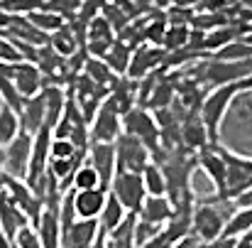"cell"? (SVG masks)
<instances>
[{
    "label": "cell",
    "mask_w": 252,
    "mask_h": 248,
    "mask_svg": "<svg viewBox=\"0 0 252 248\" xmlns=\"http://www.w3.org/2000/svg\"><path fill=\"white\" fill-rule=\"evenodd\" d=\"M245 91V83H225V86H218V88H211V93L203 96L201 101V108H198V118L208 133V143L211 145H218L220 143V123L230 108V103L235 101L238 93Z\"/></svg>",
    "instance_id": "cell-1"
},
{
    "label": "cell",
    "mask_w": 252,
    "mask_h": 248,
    "mask_svg": "<svg viewBox=\"0 0 252 248\" xmlns=\"http://www.w3.org/2000/svg\"><path fill=\"white\" fill-rule=\"evenodd\" d=\"M225 202H203L198 207H193V216H191V231L196 239H201L203 244H213L223 236L225 221H228V211H225Z\"/></svg>",
    "instance_id": "cell-2"
},
{
    "label": "cell",
    "mask_w": 252,
    "mask_h": 248,
    "mask_svg": "<svg viewBox=\"0 0 252 248\" xmlns=\"http://www.w3.org/2000/svg\"><path fill=\"white\" fill-rule=\"evenodd\" d=\"M252 77V59L245 62H220V59H208L196 69V82L203 86H225V83H238Z\"/></svg>",
    "instance_id": "cell-3"
},
{
    "label": "cell",
    "mask_w": 252,
    "mask_h": 248,
    "mask_svg": "<svg viewBox=\"0 0 252 248\" xmlns=\"http://www.w3.org/2000/svg\"><path fill=\"white\" fill-rule=\"evenodd\" d=\"M123 133H130L137 140H142L147 145L150 155H155L162 148V128H159L157 118L140 106H135L132 111H127L123 116Z\"/></svg>",
    "instance_id": "cell-4"
},
{
    "label": "cell",
    "mask_w": 252,
    "mask_h": 248,
    "mask_svg": "<svg viewBox=\"0 0 252 248\" xmlns=\"http://www.w3.org/2000/svg\"><path fill=\"white\" fill-rule=\"evenodd\" d=\"M123 207L127 214H137L142 202L147 199V192H145V184H142V177L137 172H123L118 169L113 182H110V189H108Z\"/></svg>",
    "instance_id": "cell-5"
},
{
    "label": "cell",
    "mask_w": 252,
    "mask_h": 248,
    "mask_svg": "<svg viewBox=\"0 0 252 248\" xmlns=\"http://www.w3.org/2000/svg\"><path fill=\"white\" fill-rule=\"evenodd\" d=\"M120 133H123V116L115 108V103L105 96V101L100 103V108L95 111L88 125L91 143H115Z\"/></svg>",
    "instance_id": "cell-6"
},
{
    "label": "cell",
    "mask_w": 252,
    "mask_h": 248,
    "mask_svg": "<svg viewBox=\"0 0 252 248\" xmlns=\"http://www.w3.org/2000/svg\"><path fill=\"white\" fill-rule=\"evenodd\" d=\"M113 145H115L118 169H123V172H137L140 174L145 169V165L152 160L147 145L142 140H137L135 135H130V133H120Z\"/></svg>",
    "instance_id": "cell-7"
},
{
    "label": "cell",
    "mask_w": 252,
    "mask_h": 248,
    "mask_svg": "<svg viewBox=\"0 0 252 248\" xmlns=\"http://www.w3.org/2000/svg\"><path fill=\"white\" fill-rule=\"evenodd\" d=\"M196 167H201L206 172V177L213 182L216 199H220L223 192H225V179H228V165H225V158L220 153V143L201 148L196 153Z\"/></svg>",
    "instance_id": "cell-8"
},
{
    "label": "cell",
    "mask_w": 252,
    "mask_h": 248,
    "mask_svg": "<svg viewBox=\"0 0 252 248\" xmlns=\"http://www.w3.org/2000/svg\"><path fill=\"white\" fill-rule=\"evenodd\" d=\"M0 69L10 77L15 88L20 91L22 98H32L44 88V77L32 62H15V64H0Z\"/></svg>",
    "instance_id": "cell-9"
},
{
    "label": "cell",
    "mask_w": 252,
    "mask_h": 248,
    "mask_svg": "<svg viewBox=\"0 0 252 248\" xmlns=\"http://www.w3.org/2000/svg\"><path fill=\"white\" fill-rule=\"evenodd\" d=\"M30 160H32V135L30 133H17V138L5 145V169L2 174L15 177V179H25L27 169H30Z\"/></svg>",
    "instance_id": "cell-10"
},
{
    "label": "cell",
    "mask_w": 252,
    "mask_h": 248,
    "mask_svg": "<svg viewBox=\"0 0 252 248\" xmlns=\"http://www.w3.org/2000/svg\"><path fill=\"white\" fill-rule=\"evenodd\" d=\"M86 160L91 163V167L98 172L100 179V189H110V182L118 172V160H115V145L113 143H91Z\"/></svg>",
    "instance_id": "cell-11"
},
{
    "label": "cell",
    "mask_w": 252,
    "mask_h": 248,
    "mask_svg": "<svg viewBox=\"0 0 252 248\" xmlns=\"http://www.w3.org/2000/svg\"><path fill=\"white\" fill-rule=\"evenodd\" d=\"M98 234V219H76L62 231V248H91Z\"/></svg>",
    "instance_id": "cell-12"
},
{
    "label": "cell",
    "mask_w": 252,
    "mask_h": 248,
    "mask_svg": "<svg viewBox=\"0 0 252 248\" xmlns=\"http://www.w3.org/2000/svg\"><path fill=\"white\" fill-rule=\"evenodd\" d=\"M25 226H30V219H27L25 211L7 197V192L0 189V231H2L10 241H15V236H17Z\"/></svg>",
    "instance_id": "cell-13"
},
{
    "label": "cell",
    "mask_w": 252,
    "mask_h": 248,
    "mask_svg": "<svg viewBox=\"0 0 252 248\" xmlns=\"http://www.w3.org/2000/svg\"><path fill=\"white\" fill-rule=\"evenodd\" d=\"M108 192L100 187L93 189H74V211L76 219H98L105 207Z\"/></svg>",
    "instance_id": "cell-14"
},
{
    "label": "cell",
    "mask_w": 252,
    "mask_h": 248,
    "mask_svg": "<svg viewBox=\"0 0 252 248\" xmlns=\"http://www.w3.org/2000/svg\"><path fill=\"white\" fill-rule=\"evenodd\" d=\"M164 62V52L159 47H142V49H132V57H130V67H127V79H145L150 74V69L155 72L159 64Z\"/></svg>",
    "instance_id": "cell-15"
},
{
    "label": "cell",
    "mask_w": 252,
    "mask_h": 248,
    "mask_svg": "<svg viewBox=\"0 0 252 248\" xmlns=\"http://www.w3.org/2000/svg\"><path fill=\"white\" fill-rule=\"evenodd\" d=\"M17 118H20V130L30 133V135H34L47 123V103H44L42 91L37 96H32V98H25L22 111L17 113Z\"/></svg>",
    "instance_id": "cell-16"
},
{
    "label": "cell",
    "mask_w": 252,
    "mask_h": 248,
    "mask_svg": "<svg viewBox=\"0 0 252 248\" xmlns=\"http://www.w3.org/2000/svg\"><path fill=\"white\" fill-rule=\"evenodd\" d=\"M115 42V35H113V25L103 17V15H95L91 17L88 22V52L98 59H103V54L108 52V47Z\"/></svg>",
    "instance_id": "cell-17"
},
{
    "label": "cell",
    "mask_w": 252,
    "mask_h": 248,
    "mask_svg": "<svg viewBox=\"0 0 252 248\" xmlns=\"http://www.w3.org/2000/svg\"><path fill=\"white\" fill-rule=\"evenodd\" d=\"M44 248H62V224H59V207H44L37 226H32Z\"/></svg>",
    "instance_id": "cell-18"
},
{
    "label": "cell",
    "mask_w": 252,
    "mask_h": 248,
    "mask_svg": "<svg viewBox=\"0 0 252 248\" xmlns=\"http://www.w3.org/2000/svg\"><path fill=\"white\" fill-rule=\"evenodd\" d=\"M174 214V207L169 202V197H147L137 211V219L152 226H167V221Z\"/></svg>",
    "instance_id": "cell-19"
},
{
    "label": "cell",
    "mask_w": 252,
    "mask_h": 248,
    "mask_svg": "<svg viewBox=\"0 0 252 248\" xmlns=\"http://www.w3.org/2000/svg\"><path fill=\"white\" fill-rule=\"evenodd\" d=\"M135 226L137 214H127L118 229L105 234V248H135Z\"/></svg>",
    "instance_id": "cell-20"
},
{
    "label": "cell",
    "mask_w": 252,
    "mask_h": 248,
    "mask_svg": "<svg viewBox=\"0 0 252 248\" xmlns=\"http://www.w3.org/2000/svg\"><path fill=\"white\" fill-rule=\"evenodd\" d=\"M130 57H132V49L115 37V42H113V44L108 47V52L103 54V62L110 67V72H113L115 77H125V74H127V67H130Z\"/></svg>",
    "instance_id": "cell-21"
},
{
    "label": "cell",
    "mask_w": 252,
    "mask_h": 248,
    "mask_svg": "<svg viewBox=\"0 0 252 248\" xmlns=\"http://www.w3.org/2000/svg\"><path fill=\"white\" fill-rule=\"evenodd\" d=\"M127 216V211H125V207L108 192V199H105V207H103V211H100V216H98V229H100V234H110L113 229H118L120 226V221Z\"/></svg>",
    "instance_id": "cell-22"
},
{
    "label": "cell",
    "mask_w": 252,
    "mask_h": 248,
    "mask_svg": "<svg viewBox=\"0 0 252 248\" xmlns=\"http://www.w3.org/2000/svg\"><path fill=\"white\" fill-rule=\"evenodd\" d=\"M140 177H142L147 197H167V177H164L162 167L157 165L155 160H150L145 165V169L140 172Z\"/></svg>",
    "instance_id": "cell-23"
},
{
    "label": "cell",
    "mask_w": 252,
    "mask_h": 248,
    "mask_svg": "<svg viewBox=\"0 0 252 248\" xmlns=\"http://www.w3.org/2000/svg\"><path fill=\"white\" fill-rule=\"evenodd\" d=\"M27 22H30L32 27H37L42 35H54L57 30H62V27L66 25V17H62V15H57V12H52V10L39 7V10H34V12L27 15Z\"/></svg>",
    "instance_id": "cell-24"
},
{
    "label": "cell",
    "mask_w": 252,
    "mask_h": 248,
    "mask_svg": "<svg viewBox=\"0 0 252 248\" xmlns=\"http://www.w3.org/2000/svg\"><path fill=\"white\" fill-rule=\"evenodd\" d=\"M250 231H252V209H235L228 216V221H225L223 236L225 239H240V236H245Z\"/></svg>",
    "instance_id": "cell-25"
},
{
    "label": "cell",
    "mask_w": 252,
    "mask_h": 248,
    "mask_svg": "<svg viewBox=\"0 0 252 248\" xmlns=\"http://www.w3.org/2000/svg\"><path fill=\"white\" fill-rule=\"evenodd\" d=\"M84 74L95 83L98 88H110V86L115 83V79H118V77L110 72V67H108L103 59H98V57H91V59L86 62Z\"/></svg>",
    "instance_id": "cell-26"
},
{
    "label": "cell",
    "mask_w": 252,
    "mask_h": 248,
    "mask_svg": "<svg viewBox=\"0 0 252 248\" xmlns=\"http://www.w3.org/2000/svg\"><path fill=\"white\" fill-rule=\"evenodd\" d=\"M181 138H184V143H186L189 148H196V153H198L201 148L211 145V143H208V133H206V128H203V123H201L198 113H196V116H191V118L184 123Z\"/></svg>",
    "instance_id": "cell-27"
},
{
    "label": "cell",
    "mask_w": 252,
    "mask_h": 248,
    "mask_svg": "<svg viewBox=\"0 0 252 248\" xmlns=\"http://www.w3.org/2000/svg\"><path fill=\"white\" fill-rule=\"evenodd\" d=\"M213 59H220V62H245L252 59V47L248 44V40H233L228 42L225 47H220L218 52H213Z\"/></svg>",
    "instance_id": "cell-28"
},
{
    "label": "cell",
    "mask_w": 252,
    "mask_h": 248,
    "mask_svg": "<svg viewBox=\"0 0 252 248\" xmlns=\"http://www.w3.org/2000/svg\"><path fill=\"white\" fill-rule=\"evenodd\" d=\"M20 133V118L12 108H7L5 103H0V145H10Z\"/></svg>",
    "instance_id": "cell-29"
},
{
    "label": "cell",
    "mask_w": 252,
    "mask_h": 248,
    "mask_svg": "<svg viewBox=\"0 0 252 248\" xmlns=\"http://www.w3.org/2000/svg\"><path fill=\"white\" fill-rule=\"evenodd\" d=\"M49 47L59 54V57H69L76 49V40H74V30L71 22H66L62 30H57L54 35H49Z\"/></svg>",
    "instance_id": "cell-30"
},
{
    "label": "cell",
    "mask_w": 252,
    "mask_h": 248,
    "mask_svg": "<svg viewBox=\"0 0 252 248\" xmlns=\"http://www.w3.org/2000/svg\"><path fill=\"white\" fill-rule=\"evenodd\" d=\"M71 184H74V189H93V187H100V179H98V172L91 167V163L84 160V165L74 172Z\"/></svg>",
    "instance_id": "cell-31"
},
{
    "label": "cell",
    "mask_w": 252,
    "mask_h": 248,
    "mask_svg": "<svg viewBox=\"0 0 252 248\" xmlns=\"http://www.w3.org/2000/svg\"><path fill=\"white\" fill-rule=\"evenodd\" d=\"M39 7H44V0H0L2 12H15V15H25V17Z\"/></svg>",
    "instance_id": "cell-32"
},
{
    "label": "cell",
    "mask_w": 252,
    "mask_h": 248,
    "mask_svg": "<svg viewBox=\"0 0 252 248\" xmlns=\"http://www.w3.org/2000/svg\"><path fill=\"white\" fill-rule=\"evenodd\" d=\"M189 42V27L184 25H169L167 27V37H164V44L169 49H179Z\"/></svg>",
    "instance_id": "cell-33"
},
{
    "label": "cell",
    "mask_w": 252,
    "mask_h": 248,
    "mask_svg": "<svg viewBox=\"0 0 252 248\" xmlns=\"http://www.w3.org/2000/svg\"><path fill=\"white\" fill-rule=\"evenodd\" d=\"M15 248H44L42 246V241H39V236H37V231L32 229V226H25L17 236H15Z\"/></svg>",
    "instance_id": "cell-34"
},
{
    "label": "cell",
    "mask_w": 252,
    "mask_h": 248,
    "mask_svg": "<svg viewBox=\"0 0 252 248\" xmlns=\"http://www.w3.org/2000/svg\"><path fill=\"white\" fill-rule=\"evenodd\" d=\"M164 37H167V25H164V20H157V22H150L147 27H145V40L147 42H152V44H164Z\"/></svg>",
    "instance_id": "cell-35"
},
{
    "label": "cell",
    "mask_w": 252,
    "mask_h": 248,
    "mask_svg": "<svg viewBox=\"0 0 252 248\" xmlns=\"http://www.w3.org/2000/svg\"><path fill=\"white\" fill-rule=\"evenodd\" d=\"M233 207H235V209H252V187H248L240 197H235Z\"/></svg>",
    "instance_id": "cell-36"
},
{
    "label": "cell",
    "mask_w": 252,
    "mask_h": 248,
    "mask_svg": "<svg viewBox=\"0 0 252 248\" xmlns=\"http://www.w3.org/2000/svg\"><path fill=\"white\" fill-rule=\"evenodd\" d=\"M248 44H250V47H252V35H250V37H248Z\"/></svg>",
    "instance_id": "cell-37"
},
{
    "label": "cell",
    "mask_w": 252,
    "mask_h": 248,
    "mask_svg": "<svg viewBox=\"0 0 252 248\" xmlns=\"http://www.w3.org/2000/svg\"><path fill=\"white\" fill-rule=\"evenodd\" d=\"M12 248H15V244H12Z\"/></svg>",
    "instance_id": "cell-38"
}]
</instances>
